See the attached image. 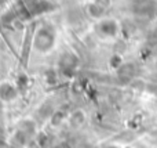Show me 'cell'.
Segmentation results:
<instances>
[{
	"mask_svg": "<svg viewBox=\"0 0 157 148\" xmlns=\"http://www.w3.org/2000/svg\"><path fill=\"white\" fill-rule=\"evenodd\" d=\"M61 121H62V115H61V114H55L54 118H52V123H54V125H59Z\"/></svg>",
	"mask_w": 157,
	"mask_h": 148,
	"instance_id": "6da1fadb",
	"label": "cell"
}]
</instances>
